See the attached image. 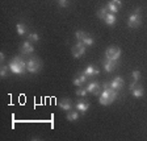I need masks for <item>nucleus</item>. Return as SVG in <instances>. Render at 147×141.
I'll use <instances>...</instances> for the list:
<instances>
[{"label":"nucleus","instance_id":"obj_7","mask_svg":"<svg viewBox=\"0 0 147 141\" xmlns=\"http://www.w3.org/2000/svg\"><path fill=\"white\" fill-rule=\"evenodd\" d=\"M123 84H125V80H123L121 77H116L112 82H110V89L118 91V90H121L123 87Z\"/></svg>","mask_w":147,"mask_h":141},{"label":"nucleus","instance_id":"obj_16","mask_svg":"<svg viewBox=\"0 0 147 141\" xmlns=\"http://www.w3.org/2000/svg\"><path fill=\"white\" fill-rule=\"evenodd\" d=\"M131 94H133V96H134V98H142V96H143V94H144V90H143V87H142V86H137L131 91Z\"/></svg>","mask_w":147,"mask_h":141},{"label":"nucleus","instance_id":"obj_6","mask_svg":"<svg viewBox=\"0 0 147 141\" xmlns=\"http://www.w3.org/2000/svg\"><path fill=\"white\" fill-rule=\"evenodd\" d=\"M86 53V45L83 42H78L76 45L72 48V57L74 58H80L83 54Z\"/></svg>","mask_w":147,"mask_h":141},{"label":"nucleus","instance_id":"obj_17","mask_svg":"<svg viewBox=\"0 0 147 141\" xmlns=\"http://www.w3.org/2000/svg\"><path fill=\"white\" fill-rule=\"evenodd\" d=\"M107 9H108V12H110V13H117L119 11V8L113 3V1H112V0L107 4Z\"/></svg>","mask_w":147,"mask_h":141},{"label":"nucleus","instance_id":"obj_9","mask_svg":"<svg viewBox=\"0 0 147 141\" xmlns=\"http://www.w3.org/2000/svg\"><path fill=\"white\" fill-rule=\"evenodd\" d=\"M20 52H21L22 54H30V53L34 52V46L30 44V41H25V42L22 44V46L20 48Z\"/></svg>","mask_w":147,"mask_h":141},{"label":"nucleus","instance_id":"obj_26","mask_svg":"<svg viewBox=\"0 0 147 141\" xmlns=\"http://www.w3.org/2000/svg\"><path fill=\"white\" fill-rule=\"evenodd\" d=\"M87 94H88V90H87V89H82V87H80V89L76 91V95L82 96V98H83V96H86Z\"/></svg>","mask_w":147,"mask_h":141},{"label":"nucleus","instance_id":"obj_1","mask_svg":"<svg viewBox=\"0 0 147 141\" xmlns=\"http://www.w3.org/2000/svg\"><path fill=\"white\" fill-rule=\"evenodd\" d=\"M9 70L12 71L13 74H17V75H21L25 73L26 70V61H25L22 57H15L12 61L9 62Z\"/></svg>","mask_w":147,"mask_h":141},{"label":"nucleus","instance_id":"obj_29","mask_svg":"<svg viewBox=\"0 0 147 141\" xmlns=\"http://www.w3.org/2000/svg\"><path fill=\"white\" fill-rule=\"evenodd\" d=\"M101 87H102V90L110 89V82H104V83H102V84H101Z\"/></svg>","mask_w":147,"mask_h":141},{"label":"nucleus","instance_id":"obj_4","mask_svg":"<svg viewBox=\"0 0 147 141\" xmlns=\"http://www.w3.org/2000/svg\"><path fill=\"white\" fill-rule=\"evenodd\" d=\"M26 70L29 71V73H38V71L41 70V61L38 58H30L26 61Z\"/></svg>","mask_w":147,"mask_h":141},{"label":"nucleus","instance_id":"obj_18","mask_svg":"<svg viewBox=\"0 0 147 141\" xmlns=\"http://www.w3.org/2000/svg\"><path fill=\"white\" fill-rule=\"evenodd\" d=\"M108 13H109V12H108V9H107V5L101 7V8L97 11V17L101 18V20H105V17L108 16Z\"/></svg>","mask_w":147,"mask_h":141},{"label":"nucleus","instance_id":"obj_20","mask_svg":"<svg viewBox=\"0 0 147 141\" xmlns=\"http://www.w3.org/2000/svg\"><path fill=\"white\" fill-rule=\"evenodd\" d=\"M66 117H67L68 121H76V120L79 119V114H78L76 111H70Z\"/></svg>","mask_w":147,"mask_h":141},{"label":"nucleus","instance_id":"obj_30","mask_svg":"<svg viewBox=\"0 0 147 141\" xmlns=\"http://www.w3.org/2000/svg\"><path fill=\"white\" fill-rule=\"evenodd\" d=\"M112 1H113V3L116 4L118 8H121V7H122V1H121V0H112Z\"/></svg>","mask_w":147,"mask_h":141},{"label":"nucleus","instance_id":"obj_21","mask_svg":"<svg viewBox=\"0 0 147 141\" xmlns=\"http://www.w3.org/2000/svg\"><path fill=\"white\" fill-rule=\"evenodd\" d=\"M75 37H76V41L78 42H83V40L87 37V33L83 31H78L76 33H75Z\"/></svg>","mask_w":147,"mask_h":141},{"label":"nucleus","instance_id":"obj_31","mask_svg":"<svg viewBox=\"0 0 147 141\" xmlns=\"http://www.w3.org/2000/svg\"><path fill=\"white\" fill-rule=\"evenodd\" d=\"M0 61H1V63L4 62V53H0Z\"/></svg>","mask_w":147,"mask_h":141},{"label":"nucleus","instance_id":"obj_19","mask_svg":"<svg viewBox=\"0 0 147 141\" xmlns=\"http://www.w3.org/2000/svg\"><path fill=\"white\" fill-rule=\"evenodd\" d=\"M16 31H17L18 36H24V34L26 33V27H25L22 22H18V24L16 25Z\"/></svg>","mask_w":147,"mask_h":141},{"label":"nucleus","instance_id":"obj_15","mask_svg":"<svg viewBox=\"0 0 147 141\" xmlns=\"http://www.w3.org/2000/svg\"><path fill=\"white\" fill-rule=\"evenodd\" d=\"M105 24L107 25H110V27H112V25H114L116 24V21H117V17H116V13H108V16L107 17H105Z\"/></svg>","mask_w":147,"mask_h":141},{"label":"nucleus","instance_id":"obj_11","mask_svg":"<svg viewBox=\"0 0 147 141\" xmlns=\"http://www.w3.org/2000/svg\"><path fill=\"white\" fill-rule=\"evenodd\" d=\"M117 67V61H110V59H105L104 61V69L107 73H112Z\"/></svg>","mask_w":147,"mask_h":141},{"label":"nucleus","instance_id":"obj_14","mask_svg":"<svg viewBox=\"0 0 147 141\" xmlns=\"http://www.w3.org/2000/svg\"><path fill=\"white\" fill-rule=\"evenodd\" d=\"M83 73L86 74L87 77H95V75H97V74H100V70L98 69H96L95 66H92V65H89V66H87V69Z\"/></svg>","mask_w":147,"mask_h":141},{"label":"nucleus","instance_id":"obj_25","mask_svg":"<svg viewBox=\"0 0 147 141\" xmlns=\"http://www.w3.org/2000/svg\"><path fill=\"white\" fill-rule=\"evenodd\" d=\"M131 77H133V80H135V82H138V80L141 79V73L138 70H134L131 73Z\"/></svg>","mask_w":147,"mask_h":141},{"label":"nucleus","instance_id":"obj_10","mask_svg":"<svg viewBox=\"0 0 147 141\" xmlns=\"http://www.w3.org/2000/svg\"><path fill=\"white\" fill-rule=\"evenodd\" d=\"M58 106H59V108L63 111H71V108H72V101H71L70 99H62V100L58 101Z\"/></svg>","mask_w":147,"mask_h":141},{"label":"nucleus","instance_id":"obj_2","mask_svg":"<svg viewBox=\"0 0 147 141\" xmlns=\"http://www.w3.org/2000/svg\"><path fill=\"white\" fill-rule=\"evenodd\" d=\"M118 91L113 89H107V90H102L100 95H98V101H100L102 106H109L110 103H113L114 99L117 98V94Z\"/></svg>","mask_w":147,"mask_h":141},{"label":"nucleus","instance_id":"obj_8","mask_svg":"<svg viewBox=\"0 0 147 141\" xmlns=\"http://www.w3.org/2000/svg\"><path fill=\"white\" fill-rule=\"evenodd\" d=\"M100 87L101 84L97 82H91L87 86V90H88V92H91V94H93V95H100Z\"/></svg>","mask_w":147,"mask_h":141},{"label":"nucleus","instance_id":"obj_24","mask_svg":"<svg viewBox=\"0 0 147 141\" xmlns=\"http://www.w3.org/2000/svg\"><path fill=\"white\" fill-rule=\"evenodd\" d=\"M93 42H95V41H93V38H92L91 36H88V34H87V37L83 40V44H84L86 46H92V45H93Z\"/></svg>","mask_w":147,"mask_h":141},{"label":"nucleus","instance_id":"obj_12","mask_svg":"<svg viewBox=\"0 0 147 141\" xmlns=\"http://www.w3.org/2000/svg\"><path fill=\"white\" fill-rule=\"evenodd\" d=\"M87 75L84 73H80L79 74V77H76V78H74V80H72V83L75 84V86H78V87H82L84 83H86V80H87Z\"/></svg>","mask_w":147,"mask_h":141},{"label":"nucleus","instance_id":"obj_3","mask_svg":"<svg viewBox=\"0 0 147 141\" xmlns=\"http://www.w3.org/2000/svg\"><path fill=\"white\" fill-rule=\"evenodd\" d=\"M141 8H137L134 9V12L130 15V17H129L127 20V25L129 28H138L139 25H141Z\"/></svg>","mask_w":147,"mask_h":141},{"label":"nucleus","instance_id":"obj_13","mask_svg":"<svg viewBox=\"0 0 147 141\" xmlns=\"http://www.w3.org/2000/svg\"><path fill=\"white\" fill-rule=\"evenodd\" d=\"M75 108H76L78 111H80L82 114H86L87 111L89 110V103H87V101H83V100H79L76 103V106H75Z\"/></svg>","mask_w":147,"mask_h":141},{"label":"nucleus","instance_id":"obj_5","mask_svg":"<svg viewBox=\"0 0 147 141\" xmlns=\"http://www.w3.org/2000/svg\"><path fill=\"white\" fill-rule=\"evenodd\" d=\"M105 57H107V59H110V61H118L119 57H121V49L117 48V46H110L105 52Z\"/></svg>","mask_w":147,"mask_h":141},{"label":"nucleus","instance_id":"obj_28","mask_svg":"<svg viewBox=\"0 0 147 141\" xmlns=\"http://www.w3.org/2000/svg\"><path fill=\"white\" fill-rule=\"evenodd\" d=\"M137 86H138V82H135V80H133V82L130 83V86H129V90H130V91H133V90H134Z\"/></svg>","mask_w":147,"mask_h":141},{"label":"nucleus","instance_id":"obj_23","mask_svg":"<svg viewBox=\"0 0 147 141\" xmlns=\"http://www.w3.org/2000/svg\"><path fill=\"white\" fill-rule=\"evenodd\" d=\"M28 40L30 41V42H32V41H33V42H38V41H40V36L33 32V33H29V36H28Z\"/></svg>","mask_w":147,"mask_h":141},{"label":"nucleus","instance_id":"obj_27","mask_svg":"<svg viewBox=\"0 0 147 141\" xmlns=\"http://www.w3.org/2000/svg\"><path fill=\"white\" fill-rule=\"evenodd\" d=\"M58 4L62 8H66V7H68V0H58Z\"/></svg>","mask_w":147,"mask_h":141},{"label":"nucleus","instance_id":"obj_22","mask_svg":"<svg viewBox=\"0 0 147 141\" xmlns=\"http://www.w3.org/2000/svg\"><path fill=\"white\" fill-rule=\"evenodd\" d=\"M8 70H9L8 65H3V66H1V69H0V75H1V78H5L7 75H8Z\"/></svg>","mask_w":147,"mask_h":141}]
</instances>
